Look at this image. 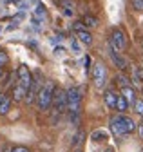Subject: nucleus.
Here are the masks:
<instances>
[{
	"instance_id": "obj_1",
	"label": "nucleus",
	"mask_w": 143,
	"mask_h": 152,
	"mask_svg": "<svg viewBox=\"0 0 143 152\" xmlns=\"http://www.w3.org/2000/svg\"><path fill=\"white\" fill-rule=\"evenodd\" d=\"M111 130H112V134L116 138H123V136H127V134H132V132L136 130V123L132 118L129 116H125V114H118V116L111 118Z\"/></svg>"
},
{
	"instance_id": "obj_2",
	"label": "nucleus",
	"mask_w": 143,
	"mask_h": 152,
	"mask_svg": "<svg viewBox=\"0 0 143 152\" xmlns=\"http://www.w3.org/2000/svg\"><path fill=\"white\" fill-rule=\"evenodd\" d=\"M80 105H82V89L80 87L67 89V110L71 114V120H73L74 123H78Z\"/></svg>"
},
{
	"instance_id": "obj_3",
	"label": "nucleus",
	"mask_w": 143,
	"mask_h": 152,
	"mask_svg": "<svg viewBox=\"0 0 143 152\" xmlns=\"http://www.w3.org/2000/svg\"><path fill=\"white\" fill-rule=\"evenodd\" d=\"M55 83L53 82H47V83H44L42 87H40V91H38V96H36V105H38V109L42 110V112H45V110H49L51 107H53V96H55Z\"/></svg>"
},
{
	"instance_id": "obj_4",
	"label": "nucleus",
	"mask_w": 143,
	"mask_h": 152,
	"mask_svg": "<svg viewBox=\"0 0 143 152\" xmlns=\"http://www.w3.org/2000/svg\"><path fill=\"white\" fill-rule=\"evenodd\" d=\"M109 44L116 51H125L127 49V34H125V31L120 27H114L111 31V36H109Z\"/></svg>"
},
{
	"instance_id": "obj_5",
	"label": "nucleus",
	"mask_w": 143,
	"mask_h": 152,
	"mask_svg": "<svg viewBox=\"0 0 143 152\" xmlns=\"http://www.w3.org/2000/svg\"><path fill=\"white\" fill-rule=\"evenodd\" d=\"M53 109L56 114H62L67 110V91L63 89H55V96H53Z\"/></svg>"
},
{
	"instance_id": "obj_6",
	"label": "nucleus",
	"mask_w": 143,
	"mask_h": 152,
	"mask_svg": "<svg viewBox=\"0 0 143 152\" xmlns=\"http://www.w3.org/2000/svg\"><path fill=\"white\" fill-rule=\"evenodd\" d=\"M93 82H94L96 89H103V85L107 83V69L100 62L94 64V67H93Z\"/></svg>"
},
{
	"instance_id": "obj_7",
	"label": "nucleus",
	"mask_w": 143,
	"mask_h": 152,
	"mask_svg": "<svg viewBox=\"0 0 143 152\" xmlns=\"http://www.w3.org/2000/svg\"><path fill=\"white\" fill-rule=\"evenodd\" d=\"M16 74H18V82L22 87H26V89H29L31 87V83H33V76H31V72H29V69H27V65H20L18 67V71H16Z\"/></svg>"
},
{
	"instance_id": "obj_8",
	"label": "nucleus",
	"mask_w": 143,
	"mask_h": 152,
	"mask_svg": "<svg viewBox=\"0 0 143 152\" xmlns=\"http://www.w3.org/2000/svg\"><path fill=\"white\" fill-rule=\"evenodd\" d=\"M109 56H111V60H112V64L120 69V71H125L129 67V62H127V58H123V56L120 54V51H116L114 47H109Z\"/></svg>"
},
{
	"instance_id": "obj_9",
	"label": "nucleus",
	"mask_w": 143,
	"mask_h": 152,
	"mask_svg": "<svg viewBox=\"0 0 143 152\" xmlns=\"http://www.w3.org/2000/svg\"><path fill=\"white\" fill-rule=\"evenodd\" d=\"M58 6L62 9V13L65 16H73L74 15V9H76V4L73 0H58Z\"/></svg>"
},
{
	"instance_id": "obj_10",
	"label": "nucleus",
	"mask_w": 143,
	"mask_h": 152,
	"mask_svg": "<svg viewBox=\"0 0 143 152\" xmlns=\"http://www.w3.org/2000/svg\"><path fill=\"white\" fill-rule=\"evenodd\" d=\"M116 100H118V94L114 91H105L103 92V102H105V105L109 107V109L116 110Z\"/></svg>"
},
{
	"instance_id": "obj_11",
	"label": "nucleus",
	"mask_w": 143,
	"mask_h": 152,
	"mask_svg": "<svg viewBox=\"0 0 143 152\" xmlns=\"http://www.w3.org/2000/svg\"><path fill=\"white\" fill-rule=\"evenodd\" d=\"M26 96H27V89L26 87H22L20 83H16L15 87H13V100L15 102H22V100H26Z\"/></svg>"
},
{
	"instance_id": "obj_12",
	"label": "nucleus",
	"mask_w": 143,
	"mask_h": 152,
	"mask_svg": "<svg viewBox=\"0 0 143 152\" xmlns=\"http://www.w3.org/2000/svg\"><path fill=\"white\" fill-rule=\"evenodd\" d=\"M120 94L129 102V105H134V102L138 100V98H136V91H134L131 85H129V87H121V92H120Z\"/></svg>"
},
{
	"instance_id": "obj_13",
	"label": "nucleus",
	"mask_w": 143,
	"mask_h": 152,
	"mask_svg": "<svg viewBox=\"0 0 143 152\" xmlns=\"http://www.w3.org/2000/svg\"><path fill=\"white\" fill-rule=\"evenodd\" d=\"M76 36H78V40H80L83 45H91V44H93V34L89 33L87 29H85V31H78Z\"/></svg>"
},
{
	"instance_id": "obj_14",
	"label": "nucleus",
	"mask_w": 143,
	"mask_h": 152,
	"mask_svg": "<svg viewBox=\"0 0 143 152\" xmlns=\"http://www.w3.org/2000/svg\"><path fill=\"white\" fill-rule=\"evenodd\" d=\"M116 110L120 112V114H125L129 110V102L125 100L121 94H118V100H116Z\"/></svg>"
},
{
	"instance_id": "obj_15",
	"label": "nucleus",
	"mask_w": 143,
	"mask_h": 152,
	"mask_svg": "<svg viewBox=\"0 0 143 152\" xmlns=\"http://www.w3.org/2000/svg\"><path fill=\"white\" fill-rule=\"evenodd\" d=\"M11 102H13V98L6 94L4 100L0 102V116H6V114L9 112V109H11Z\"/></svg>"
},
{
	"instance_id": "obj_16",
	"label": "nucleus",
	"mask_w": 143,
	"mask_h": 152,
	"mask_svg": "<svg viewBox=\"0 0 143 152\" xmlns=\"http://www.w3.org/2000/svg\"><path fill=\"white\" fill-rule=\"evenodd\" d=\"M82 22H83V26L85 27H89V29H94V27H98V18L96 16H93V15H85L83 18H82Z\"/></svg>"
},
{
	"instance_id": "obj_17",
	"label": "nucleus",
	"mask_w": 143,
	"mask_h": 152,
	"mask_svg": "<svg viewBox=\"0 0 143 152\" xmlns=\"http://www.w3.org/2000/svg\"><path fill=\"white\" fill-rule=\"evenodd\" d=\"M114 82L120 85V89H121V87H129V85H131L129 76H127V74H123V72H118V74L114 76Z\"/></svg>"
},
{
	"instance_id": "obj_18",
	"label": "nucleus",
	"mask_w": 143,
	"mask_h": 152,
	"mask_svg": "<svg viewBox=\"0 0 143 152\" xmlns=\"http://www.w3.org/2000/svg\"><path fill=\"white\" fill-rule=\"evenodd\" d=\"M83 138H85V134H83V130H78V132H76V136H74V140H73V147H74V148H78V147L82 145Z\"/></svg>"
},
{
	"instance_id": "obj_19",
	"label": "nucleus",
	"mask_w": 143,
	"mask_h": 152,
	"mask_svg": "<svg viewBox=\"0 0 143 152\" xmlns=\"http://www.w3.org/2000/svg\"><path fill=\"white\" fill-rule=\"evenodd\" d=\"M7 64H9V56H7V53L0 49V69H4Z\"/></svg>"
},
{
	"instance_id": "obj_20",
	"label": "nucleus",
	"mask_w": 143,
	"mask_h": 152,
	"mask_svg": "<svg viewBox=\"0 0 143 152\" xmlns=\"http://www.w3.org/2000/svg\"><path fill=\"white\" fill-rule=\"evenodd\" d=\"M132 107H134V110H136V112L139 114V116L143 118V100H136Z\"/></svg>"
},
{
	"instance_id": "obj_21",
	"label": "nucleus",
	"mask_w": 143,
	"mask_h": 152,
	"mask_svg": "<svg viewBox=\"0 0 143 152\" xmlns=\"http://www.w3.org/2000/svg\"><path fill=\"white\" fill-rule=\"evenodd\" d=\"M105 138H107V134H105L103 130H96L94 134H93V140H94V141H101V140H105Z\"/></svg>"
},
{
	"instance_id": "obj_22",
	"label": "nucleus",
	"mask_w": 143,
	"mask_h": 152,
	"mask_svg": "<svg viewBox=\"0 0 143 152\" xmlns=\"http://www.w3.org/2000/svg\"><path fill=\"white\" fill-rule=\"evenodd\" d=\"M134 80H136V83H141V85H143V69H136Z\"/></svg>"
},
{
	"instance_id": "obj_23",
	"label": "nucleus",
	"mask_w": 143,
	"mask_h": 152,
	"mask_svg": "<svg viewBox=\"0 0 143 152\" xmlns=\"http://www.w3.org/2000/svg\"><path fill=\"white\" fill-rule=\"evenodd\" d=\"M131 2L136 11H143V0H131Z\"/></svg>"
},
{
	"instance_id": "obj_24",
	"label": "nucleus",
	"mask_w": 143,
	"mask_h": 152,
	"mask_svg": "<svg viewBox=\"0 0 143 152\" xmlns=\"http://www.w3.org/2000/svg\"><path fill=\"white\" fill-rule=\"evenodd\" d=\"M73 29H74L76 33H78V31H85L87 27H85V26H83V22L80 20V22H74V26H73Z\"/></svg>"
},
{
	"instance_id": "obj_25",
	"label": "nucleus",
	"mask_w": 143,
	"mask_h": 152,
	"mask_svg": "<svg viewBox=\"0 0 143 152\" xmlns=\"http://www.w3.org/2000/svg\"><path fill=\"white\" fill-rule=\"evenodd\" d=\"M11 152H31L27 147H22V145H18V147H13V150Z\"/></svg>"
},
{
	"instance_id": "obj_26",
	"label": "nucleus",
	"mask_w": 143,
	"mask_h": 152,
	"mask_svg": "<svg viewBox=\"0 0 143 152\" xmlns=\"http://www.w3.org/2000/svg\"><path fill=\"white\" fill-rule=\"evenodd\" d=\"M85 65H87V69L91 67V58H89V56H87V58H85Z\"/></svg>"
},
{
	"instance_id": "obj_27",
	"label": "nucleus",
	"mask_w": 143,
	"mask_h": 152,
	"mask_svg": "<svg viewBox=\"0 0 143 152\" xmlns=\"http://www.w3.org/2000/svg\"><path fill=\"white\" fill-rule=\"evenodd\" d=\"M139 132H141V136H143V125H141V127H139Z\"/></svg>"
},
{
	"instance_id": "obj_28",
	"label": "nucleus",
	"mask_w": 143,
	"mask_h": 152,
	"mask_svg": "<svg viewBox=\"0 0 143 152\" xmlns=\"http://www.w3.org/2000/svg\"><path fill=\"white\" fill-rule=\"evenodd\" d=\"M74 152H82V150H80V148H76V150H74Z\"/></svg>"
},
{
	"instance_id": "obj_29",
	"label": "nucleus",
	"mask_w": 143,
	"mask_h": 152,
	"mask_svg": "<svg viewBox=\"0 0 143 152\" xmlns=\"http://www.w3.org/2000/svg\"><path fill=\"white\" fill-rule=\"evenodd\" d=\"M0 76H2V69H0Z\"/></svg>"
},
{
	"instance_id": "obj_30",
	"label": "nucleus",
	"mask_w": 143,
	"mask_h": 152,
	"mask_svg": "<svg viewBox=\"0 0 143 152\" xmlns=\"http://www.w3.org/2000/svg\"><path fill=\"white\" fill-rule=\"evenodd\" d=\"M141 45H143V38H141Z\"/></svg>"
},
{
	"instance_id": "obj_31",
	"label": "nucleus",
	"mask_w": 143,
	"mask_h": 152,
	"mask_svg": "<svg viewBox=\"0 0 143 152\" xmlns=\"http://www.w3.org/2000/svg\"><path fill=\"white\" fill-rule=\"evenodd\" d=\"M141 120H143V118H141Z\"/></svg>"
}]
</instances>
